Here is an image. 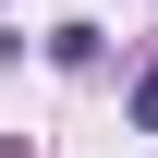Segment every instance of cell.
<instances>
[{"label":"cell","instance_id":"obj_1","mask_svg":"<svg viewBox=\"0 0 158 158\" xmlns=\"http://www.w3.org/2000/svg\"><path fill=\"white\" fill-rule=\"evenodd\" d=\"M134 134H158V73H146V85H134Z\"/></svg>","mask_w":158,"mask_h":158}]
</instances>
